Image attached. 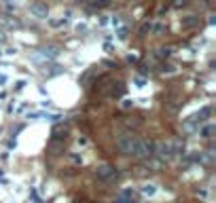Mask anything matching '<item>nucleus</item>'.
<instances>
[{"label":"nucleus","instance_id":"6ab92c4d","mask_svg":"<svg viewBox=\"0 0 216 203\" xmlns=\"http://www.w3.org/2000/svg\"><path fill=\"white\" fill-rule=\"evenodd\" d=\"M132 106H133L132 99H123V108H132Z\"/></svg>","mask_w":216,"mask_h":203},{"label":"nucleus","instance_id":"2eb2a0df","mask_svg":"<svg viewBox=\"0 0 216 203\" xmlns=\"http://www.w3.org/2000/svg\"><path fill=\"white\" fill-rule=\"evenodd\" d=\"M151 30H153L155 34H161V32H163V24H157L155 28H151Z\"/></svg>","mask_w":216,"mask_h":203},{"label":"nucleus","instance_id":"ddd939ff","mask_svg":"<svg viewBox=\"0 0 216 203\" xmlns=\"http://www.w3.org/2000/svg\"><path fill=\"white\" fill-rule=\"evenodd\" d=\"M187 4H189V0H174V2H172L174 9H182V7H187Z\"/></svg>","mask_w":216,"mask_h":203},{"label":"nucleus","instance_id":"4468645a","mask_svg":"<svg viewBox=\"0 0 216 203\" xmlns=\"http://www.w3.org/2000/svg\"><path fill=\"white\" fill-rule=\"evenodd\" d=\"M110 93H112V95H123V87H121V83H117V87H112Z\"/></svg>","mask_w":216,"mask_h":203},{"label":"nucleus","instance_id":"aec40b11","mask_svg":"<svg viewBox=\"0 0 216 203\" xmlns=\"http://www.w3.org/2000/svg\"><path fill=\"white\" fill-rule=\"evenodd\" d=\"M136 87H144V78H136Z\"/></svg>","mask_w":216,"mask_h":203},{"label":"nucleus","instance_id":"9b49d317","mask_svg":"<svg viewBox=\"0 0 216 203\" xmlns=\"http://www.w3.org/2000/svg\"><path fill=\"white\" fill-rule=\"evenodd\" d=\"M110 4V0H91V7H96V9H104Z\"/></svg>","mask_w":216,"mask_h":203},{"label":"nucleus","instance_id":"1a4fd4ad","mask_svg":"<svg viewBox=\"0 0 216 203\" xmlns=\"http://www.w3.org/2000/svg\"><path fill=\"white\" fill-rule=\"evenodd\" d=\"M159 60H165V57H169L172 55V49H168V47H161V49H157V53H155Z\"/></svg>","mask_w":216,"mask_h":203},{"label":"nucleus","instance_id":"5701e85b","mask_svg":"<svg viewBox=\"0 0 216 203\" xmlns=\"http://www.w3.org/2000/svg\"><path fill=\"white\" fill-rule=\"evenodd\" d=\"M0 53H2V51H0Z\"/></svg>","mask_w":216,"mask_h":203},{"label":"nucleus","instance_id":"7ed1b4c3","mask_svg":"<svg viewBox=\"0 0 216 203\" xmlns=\"http://www.w3.org/2000/svg\"><path fill=\"white\" fill-rule=\"evenodd\" d=\"M117 169L112 167V165H97L96 169V178L102 180V182H112V180H117Z\"/></svg>","mask_w":216,"mask_h":203},{"label":"nucleus","instance_id":"f257e3e1","mask_svg":"<svg viewBox=\"0 0 216 203\" xmlns=\"http://www.w3.org/2000/svg\"><path fill=\"white\" fill-rule=\"evenodd\" d=\"M117 146L123 155L127 157H136V159H151L153 157V148L155 142L153 140H140L133 133H123L117 140Z\"/></svg>","mask_w":216,"mask_h":203},{"label":"nucleus","instance_id":"4be33fe9","mask_svg":"<svg viewBox=\"0 0 216 203\" xmlns=\"http://www.w3.org/2000/svg\"><path fill=\"white\" fill-rule=\"evenodd\" d=\"M0 42H4V34L2 32H0Z\"/></svg>","mask_w":216,"mask_h":203},{"label":"nucleus","instance_id":"f8f14e48","mask_svg":"<svg viewBox=\"0 0 216 203\" xmlns=\"http://www.w3.org/2000/svg\"><path fill=\"white\" fill-rule=\"evenodd\" d=\"M155 191H157V188L153 186V184H146V186L142 188V192H144V195H148V197H151V195H155Z\"/></svg>","mask_w":216,"mask_h":203},{"label":"nucleus","instance_id":"f03ea898","mask_svg":"<svg viewBox=\"0 0 216 203\" xmlns=\"http://www.w3.org/2000/svg\"><path fill=\"white\" fill-rule=\"evenodd\" d=\"M153 155H157L161 161H169L174 155V144L172 142H155V148H153Z\"/></svg>","mask_w":216,"mask_h":203},{"label":"nucleus","instance_id":"a211bd4d","mask_svg":"<svg viewBox=\"0 0 216 203\" xmlns=\"http://www.w3.org/2000/svg\"><path fill=\"white\" fill-rule=\"evenodd\" d=\"M123 195H125V197H129V199H133V195H136V192H133L132 188H125V191H123Z\"/></svg>","mask_w":216,"mask_h":203},{"label":"nucleus","instance_id":"dca6fc26","mask_svg":"<svg viewBox=\"0 0 216 203\" xmlns=\"http://www.w3.org/2000/svg\"><path fill=\"white\" fill-rule=\"evenodd\" d=\"M161 72H168V74H172V72H174V68H172V66H168V64H163V66H161Z\"/></svg>","mask_w":216,"mask_h":203},{"label":"nucleus","instance_id":"423d86ee","mask_svg":"<svg viewBox=\"0 0 216 203\" xmlns=\"http://www.w3.org/2000/svg\"><path fill=\"white\" fill-rule=\"evenodd\" d=\"M57 49L55 47H45V49H40V53L36 55V57H47V60H51V57H57Z\"/></svg>","mask_w":216,"mask_h":203},{"label":"nucleus","instance_id":"f3484780","mask_svg":"<svg viewBox=\"0 0 216 203\" xmlns=\"http://www.w3.org/2000/svg\"><path fill=\"white\" fill-rule=\"evenodd\" d=\"M119 38H121V40H125V38H127V30H125V28H121V30H119Z\"/></svg>","mask_w":216,"mask_h":203},{"label":"nucleus","instance_id":"6e6552de","mask_svg":"<svg viewBox=\"0 0 216 203\" xmlns=\"http://www.w3.org/2000/svg\"><path fill=\"white\" fill-rule=\"evenodd\" d=\"M216 133V125H205L204 129H201V138H205V140H210L212 135Z\"/></svg>","mask_w":216,"mask_h":203},{"label":"nucleus","instance_id":"39448f33","mask_svg":"<svg viewBox=\"0 0 216 203\" xmlns=\"http://www.w3.org/2000/svg\"><path fill=\"white\" fill-rule=\"evenodd\" d=\"M180 25H182V30H193V28H197V25H199V17H195V15H187V17H182V19H180Z\"/></svg>","mask_w":216,"mask_h":203},{"label":"nucleus","instance_id":"20e7f679","mask_svg":"<svg viewBox=\"0 0 216 203\" xmlns=\"http://www.w3.org/2000/svg\"><path fill=\"white\" fill-rule=\"evenodd\" d=\"M30 13H32L34 17H38V19H47V15H49V7L45 4V2H34V4L30 7Z\"/></svg>","mask_w":216,"mask_h":203},{"label":"nucleus","instance_id":"0eeeda50","mask_svg":"<svg viewBox=\"0 0 216 203\" xmlns=\"http://www.w3.org/2000/svg\"><path fill=\"white\" fill-rule=\"evenodd\" d=\"M49 148H51V152H53V155H60L61 150H64V142H60V140H51Z\"/></svg>","mask_w":216,"mask_h":203},{"label":"nucleus","instance_id":"9d476101","mask_svg":"<svg viewBox=\"0 0 216 203\" xmlns=\"http://www.w3.org/2000/svg\"><path fill=\"white\" fill-rule=\"evenodd\" d=\"M151 28H153L151 21H144V24L138 28V36H146V32H151Z\"/></svg>","mask_w":216,"mask_h":203},{"label":"nucleus","instance_id":"412c9836","mask_svg":"<svg viewBox=\"0 0 216 203\" xmlns=\"http://www.w3.org/2000/svg\"><path fill=\"white\" fill-rule=\"evenodd\" d=\"M119 203H136V201H133V199H129V197H127V199H119Z\"/></svg>","mask_w":216,"mask_h":203}]
</instances>
